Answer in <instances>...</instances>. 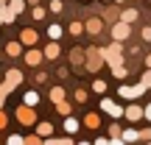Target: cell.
Returning a JSON list of instances; mask_svg holds the SVG:
<instances>
[{
    "mask_svg": "<svg viewBox=\"0 0 151 145\" xmlns=\"http://www.w3.org/2000/svg\"><path fill=\"white\" fill-rule=\"evenodd\" d=\"M106 64L104 61V53H101V48H87L84 50V70L87 73H95L98 75V70Z\"/></svg>",
    "mask_w": 151,
    "mask_h": 145,
    "instance_id": "cell-1",
    "label": "cell"
},
{
    "mask_svg": "<svg viewBox=\"0 0 151 145\" xmlns=\"http://www.w3.org/2000/svg\"><path fill=\"white\" fill-rule=\"evenodd\" d=\"M14 117H17V123H20V126H37V106L22 103V106H17Z\"/></svg>",
    "mask_w": 151,
    "mask_h": 145,
    "instance_id": "cell-2",
    "label": "cell"
},
{
    "mask_svg": "<svg viewBox=\"0 0 151 145\" xmlns=\"http://www.w3.org/2000/svg\"><path fill=\"white\" fill-rule=\"evenodd\" d=\"M101 53H104V61H106V64L123 61V42L112 39V45H109V48H101Z\"/></svg>",
    "mask_w": 151,
    "mask_h": 145,
    "instance_id": "cell-3",
    "label": "cell"
},
{
    "mask_svg": "<svg viewBox=\"0 0 151 145\" xmlns=\"http://www.w3.org/2000/svg\"><path fill=\"white\" fill-rule=\"evenodd\" d=\"M98 109H101L104 114H109L112 120H120V117H123V106H120L118 101H112V98H101Z\"/></svg>",
    "mask_w": 151,
    "mask_h": 145,
    "instance_id": "cell-4",
    "label": "cell"
},
{
    "mask_svg": "<svg viewBox=\"0 0 151 145\" xmlns=\"http://www.w3.org/2000/svg\"><path fill=\"white\" fill-rule=\"evenodd\" d=\"M143 92H146V86H143V84H134V86H118V98H123V101H137Z\"/></svg>",
    "mask_w": 151,
    "mask_h": 145,
    "instance_id": "cell-5",
    "label": "cell"
},
{
    "mask_svg": "<svg viewBox=\"0 0 151 145\" xmlns=\"http://www.w3.org/2000/svg\"><path fill=\"white\" fill-rule=\"evenodd\" d=\"M132 36V25L129 22H123V20H118L112 25V39H118V42H126V39Z\"/></svg>",
    "mask_w": 151,
    "mask_h": 145,
    "instance_id": "cell-6",
    "label": "cell"
},
{
    "mask_svg": "<svg viewBox=\"0 0 151 145\" xmlns=\"http://www.w3.org/2000/svg\"><path fill=\"white\" fill-rule=\"evenodd\" d=\"M123 117L129 120V123H140L143 120V106H137V103L132 101L129 106H123Z\"/></svg>",
    "mask_w": 151,
    "mask_h": 145,
    "instance_id": "cell-7",
    "label": "cell"
},
{
    "mask_svg": "<svg viewBox=\"0 0 151 145\" xmlns=\"http://www.w3.org/2000/svg\"><path fill=\"white\" fill-rule=\"evenodd\" d=\"M20 84H22V73L11 67V70L6 73V81H3V86H6V89L11 92V89H17V86H20Z\"/></svg>",
    "mask_w": 151,
    "mask_h": 145,
    "instance_id": "cell-8",
    "label": "cell"
},
{
    "mask_svg": "<svg viewBox=\"0 0 151 145\" xmlns=\"http://www.w3.org/2000/svg\"><path fill=\"white\" fill-rule=\"evenodd\" d=\"M20 42H22V48H34V45L39 42V34L34 31V28H22L20 31Z\"/></svg>",
    "mask_w": 151,
    "mask_h": 145,
    "instance_id": "cell-9",
    "label": "cell"
},
{
    "mask_svg": "<svg viewBox=\"0 0 151 145\" xmlns=\"http://www.w3.org/2000/svg\"><path fill=\"white\" fill-rule=\"evenodd\" d=\"M84 31L90 34V36H98V34L104 31V20L101 17H90V20L84 22Z\"/></svg>",
    "mask_w": 151,
    "mask_h": 145,
    "instance_id": "cell-10",
    "label": "cell"
},
{
    "mask_svg": "<svg viewBox=\"0 0 151 145\" xmlns=\"http://www.w3.org/2000/svg\"><path fill=\"white\" fill-rule=\"evenodd\" d=\"M59 53H62L59 39H50V42L45 45V50H42V56H45V59H50V61H53V59H59Z\"/></svg>",
    "mask_w": 151,
    "mask_h": 145,
    "instance_id": "cell-11",
    "label": "cell"
},
{
    "mask_svg": "<svg viewBox=\"0 0 151 145\" xmlns=\"http://www.w3.org/2000/svg\"><path fill=\"white\" fill-rule=\"evenodd\" d=\"M22 59H25V64H31V67H39L45 56H42V50H37V48H28V53L22 56Z\"/></svg>",
    "mask_w": 151,
    "mask_h": 145,
    "instance_id": "cell-12",
    "label": "cell"
},
{
    "mask_svg": "<svg viewBox=\"0 0 151 145\" xmlns=\"http://www.w3.org/2000/svg\"><path fill=\"white\" fill-rule=\"evenodd\" d=\"M84 126L87 129H101V114L98 112H87L84 114Z\"/></svg>",
    "mask_w": 151,
    "mask_h": 145,
    "instance_id": "cell-13",
    "label": "cell"
},
{
    "mask_svg": "<svg viewBox=\"0 0 151 145\" xmlns=\"http://www.w3.org/2000/svg\"><path fill=\"white\" fill-rule=\"evenodd\" d=\"M120 140L123 142H140V131L137 129H123L120 131Z\"/></svg>",
    "mask_w": 151,
    "mask_h": 145,
    "instance_id": "cell-14",
    "label": "cell"
},
{
    "mask_svg": "<svg viewBox=\"0 0 151 145\" xmlns=\"http://www.w3.org/2000/svg\"><path fill=\"white\" fill-rule=\"evenodd\" d=\"M37 134L42 137H53V123H48V120H42V123H37Z\"/></svg>",
    "mask_w": 151,
    "mask_h": 145,
    "instance_id": "cell-15",
    "label": "cell"
},
{
    "mask_svg": "<svg viewBox=\"0 0 151 145\" xmlns=\"http://www.w3.org/2000/svg\"><path fill=\"white\" fill-rule=\"evenodd\" d=\"M109 70H112V75H115L118 81H123L126 75H129V70L123 67V61H115V64H109Z\"/></svg>",
    "mask_w": 151,
    "mask_h": 145,
    "instance_id": "cell-16",
    "label": "cell"
},
{
    "mask_svg": "<svg viewBox=\"0 0 151 145\" xmlns=\"http://www.w3.org/2000/svg\"><path fill=\"white\" fill-rule=\"evenodd\" d=\"M78 129H81V123H78L76 117H73V114H67V117H65V131H67V134L73 137V134H76Z\"/></svg>",
    "mask_w": 151,
    "mask_h": 145,
    "instance_id": "cell-17",
    "label": "cell"
},
{
    "mask_svg": "<svg viewBox=\"0 0 151 145\" xmlns=\"http://www.w3.org/2000/svg\"><path fill=\"white\" fill-rule=\"evenodd\" d=\"M20 53H22V42H20V39H17V42H9V45H6V56L17 59Z\"/></svg>",
    "mask_w": 151,
    "mask_h": 145,
    "instance_id": "cell-18",
    "label": "cell"
},
{
    "mask_svg": "<svg viewBox=\"0 0 151 145\" xmlns=\"http://www.w3.org/2000/svg\"><path fill=\"white\" fill-rule=\"evenodd\" d=\"M53 109H56V112L62 114V117H67V114H73V106L67 103V98H62L59 103H53Z\"/></svg>",
    "mask_w": 151,
    "mask_h": 145,
    "instance_id": "cell-19",
    "label": "cell"
},
{
    "mask_svg": "<svg viewBox=\"0 0 151 145\" xmlns=\"http://www.w3.org/2000/svg\"><path fill=\"white\" fill-rule=\"evenodd\" d=\"M62 34H65V28L59 22H50L48 25V39H62Z\"/></svg>",
    "mask_w": 151,
    "mask_h": 145,
    "instance_id": "cell-20",
    "label": "cell"
},
{
    "mask_svg": "<svg viewBox=\"0 0 151 145\" xmlns=\"http://www.w3.org/2000/svg\"><path fill=\"white\" fill-rule=\"evenodd\" d=\"M70 64L84 67V50H81V48H73V50H70Z\"/></svg>",
    "mask_w": 151,
    "mask_h": 145,
    "instance_id": "cell-21",
    "label": "cell"
},
{
    "mask_svg": "<svg viewBox=\"0 0 151 145\" xmlns=\"http://www.w3.org/2000/svg\"><path fill=\"white\" fill-rule=\"evenodd\" d=\"M22 103H28V106H37V103H39V92H37V89H28L25 95H22Z\"/></svg>",
    "mask_w": 151,
    "mask_h": 145,
    "instance_id": "cell-22",
    "label": "cell"
},
{
    "mask_svg": "<svg viewBox=\"0 0 151 145\" xmlns=\"http://www.w3.org/2000/svg\"><path fill=\"white\" fill-rule=\"evenodd\" d=\"M120 20L129 22V25H134V22H137V9H126V11H120Z\"/></svg>",
    "mask_w": 151,
    "mask_h": 145,
    "instance_id": "cell-23",
    "label": "cell"
},
{
    "mask_svg": "<svg viewBox=\"0 0 151 145\" xmlns=\"http://www.w3.org/2000/svg\"><path fill=\"white\" fill-rule=\"evenodd\" d=\"M92 92H95V95H104V92H106L109 89V84H106V81H104V78H95V81H92Z\"/></svg>",
    "mask_w": 151,
    "mask_h": 145,
    "instance_id": "cell-24",
    "label": "cell"
},
{
    "mask_svg": "<svg viewBox=\"0 0 151 145\" xmlns=\"http://www.w3.org/2000/svg\"><path fill=\"white\" fill-rule=\"evenodd\" d=\"M120 131H123V129H120V123H112V126H109V142H123V140H120Z\"/></svg>",
    "mask_w": 151,
    "mask_h": 145,
    "instance_id": "cell-25",
    "label": "cell"
},
{
    "mask_svg": "<svg viewBox=\"0 0 151 145\" xmlns=\"http://www.w3.org/2000/svg\"><path fill=\"white\" fill-rule=\"evenodd\" d=\"M6 6H9L14 14H22V11H25V0H9Z\"/></svg>",
    "mask_w": 151,
    "mask_h": 145,
    "instance_id": "cell-26",
    "label": "cell"
},
{
    "mask_svg": "<svg viewBox=\"0 0 151 145\" xmlns=\"http://www.w3.org/2000/svg\"><path fill=\"white\" fill-rule=\"evenodd\" d=\"M67 31H70L73 36H81V34H84V22H78V20H73L70 25H67Z\"/></svg>",
    "mask_w": 151,
    "mask_h": 145,
    "instance_id": "cell-27",
    "label": "cell"
},
{
    "mask_svg": "<svg viewBox=\"0 0 151 145\" xmlns=\"http://www.w3.org/2000/svg\"><path fill=\"white\" fill-rule=\"evenodd\" d=\"M62 98H65V86H53V89H50V101L59 103Z\"/></svg>",
    "mask_w": 151,
    "mask_h": 145,
    "instance_id": "cell-28",
    "label": "cell"
},
{
    "mask_svg": "<svg viewBox=\"0 0 151 145\" xmlns=\"http://www.w3.org/2000/svg\"><path fill=\"white\" fill-rule=\"evenodd\" d=\"M140 84L146 86V89H151V67H146V73L140 75Z\"/></svg>",
    "mask_w": 151,
    "mask_h": 145,
    "instance_id": "cell-29",
    "label": "cell"
},
{
    "mask_svg": "<svg viewBox=\"0 0 151 145\" xmlns=\"http://www.w3.org/2000/svg\"><path fill=\"white\" fill-rule=\"evenodd\" d=\"M45 14H48V11H45V9H42L39 3L34 6V11H31V17H34V20H45Z\"/></svg>",
    "mask_w": 151,
    "mask_h": 145,
    "instance_id": "cell-30",
    "label": "cell"
},
{
    "mask_svg": "<svg viewBox=\"0 0 151 145\" xmlns=\"http://www.w3.org/2000/svg\"><path fill=\"white\" fill-rule=\"evenodd\" d=\"M6 142H9V145H22V142H25V137H22V134H9V140H6Z\"/></svg>",
    "mask_w": 151,
    "mask_h": 145,
    "instance_id": "cell-31",
    "label": "cell"
},
{
    "mask_svg": "<svg viewBox=\"0 0 151 145\" xmlns=\"http://www.w3.org/2000/svg\"><path fill=\"white\" fill-rule=\"evenodd\" d=\"M73 98H76V103H84V101H87V89H76Z\"/></svg>",
    "mask_w": 151,
    "mask_h": 145,
    "instance_id": "cell-32",
    "label": "cell"
},
{
    "mask_svg": "<svg viewBox=\"0 0 151 145\" xmlns=\"http://www.w3.org/2000/svg\"><path fill=\"white\" fill-rule=\"evenodd\" d=\"M140 142H151V126H146V129L140 131Z\"/></svg>",
    "mask_w": 151,
    "mask_h": 145,
    "instance_id": "cell-33",
    "label": "cell"
},
{
    "mask_svg": "<svg viewBox=\"0 0 151 145\" xmlns=\"http://www.w3.org/2000/svg\"><path fill=\"white\" fill-rule=\"evenodd\" d=\"M50 11H53V14H59L62 9H65V6H62V0H50V6H48Z\"/></svg>",
    "mask_w": 151,
    "mask_h": 145,
    "instance_id": "cell-34",
    "label": "cell"
},
{
    "mask_svg": "<svg viewBox=\"0 0 151 145\" xmlns=\"http://www.w3.org/2000/svg\"><path fill=\"white\" fill-rule=\"evenodd\" d=\"M140 36L146 39V42H151V25H143V31H140Z\"/></svg>",
    "mask_w": 151,
    "mask_h": 145,
    "instance_id": "cell-35",
    "label": "cell"
},
{
    "mask_svg": "<svg viewBox=\"0 0 151 145\" xmlns=\"http://www.w3.org/2000/svg\"><path fill=\"white\" fill-rule=\"evenodd\" d=\"M25 142L28 145H37V142H42V137H39V134H31V137H25Z\"/></svg>",
    "mask_w": 151,
    "mask_h": 145,
    "instance_id": "cell-36",
    "label": "cell"
},
{
    "mask_svg": "<svg viewBox=\"0 0 151 145\" xmlns=\"http://www.w3.org/2000/svg\"><path fill=\"white\" fill-rule=\"evenodd\" d=\"M143 120H148V123H151V103L143 106Z\"/></svg>",
    "mask_w": 151,
    "mask_h": 145,
    "instance_id": "cell-37",
    "label": "cell"
},
{
    "mask_svg": "<svg viewBox=\"0 0 151 145\" xmlns=\"http://www.w3.org/2000/svg\"><path fill=\"white\" fill-rule=\"evenodd\" d=\"M6 123H9V117H6V112H3V109H0V131L6 129Z\"/></svg>",
    "mask_w": 151,
    "mask_h": 145,
    "instance_id": "cell-38",
    "label": "cell"
},
{
    "mask_svg": "<svg viewBox=\"0 0 151 145\" xmlns=\"http://www.w3.org/2000/svg\"><path fill=\"white\" fill-rule=\"evenodd\" d=\"M146 67H151V53H148V56H146Z\"/></svg>",
    "mask_w": 151,
    "mask_h": 145,
    "instance_id": "cell-39",
    "label": "cell"
},
{
    "mask_svg": "<svg viewBox=\"0 0 151 145\" xmlns=\"http://www.w3.org/2000/svg\"><path fill=\"white\" fill-rule=\"evenodd\" d=\"M25 3H31V6H37V3H39V0H25Z\"/></svg>",
    "mask_w": 151,
    "mask_h": 145,
    "instance_id": "cell-40",
    "label": "cell"
},
{
    "mask_svg": "<svg viewBox=\"0 0 151 145\" xmlns=\"http://www.w3.org/2000/svg\"><path fill=\"white\" fill-rule=\"evenodd\" d=\"M115 3H118V6H120V3H126V0H115Z\"/></svg>",
    "mask_w": 151,
    "mask_h": 145,
    "instance_id": "cell-41",
    "label": "cell"
},
{
    "mask_svg": "<svg viewBox=\"0 0 151 145\" xmlns=\"http://www.w3.org/2000/svg\"><path fill=\"white\" fill-rule=\"evenodd\" d=\"M6 3H9V0H0V6H6Z\"/></svg>",
    "mask_w": 151,
    "mask_h": 145,
    "instance_id": "cell-42",
    "label": "cell"
},
{
    "mask_svg": "<svg viewBox=\"0 0 151 145\" xmlns=\"http://www.w3.org/2000/svg\"><path fill=\"white\" fill-rule=\"evenodd\" d=\"M0 25H3V20H0Z\"/></svg>",
    "mask_w": 151,
    "mask_h": 145,
    "instance_id": "cell-43",
    "label": "cell"
}]
</instances>
